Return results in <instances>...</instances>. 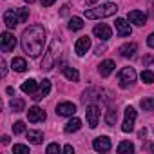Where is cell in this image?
<instances>
[{
  "label": "cell",
  "instance_id": "obj_1",
  "mask_svg": "<svg viewBox=\"0 0 154 154\" xmlns=\"http://www.w3.org/2000/svg\"><path fill=\"white\" fill-rule=\"evenodd\" d=\"M20 44H22V49H24L26 54H29L31 58H36L44 51V45H45V31H44V27L42 26H29L22 33Z\"/></svg>",
  "mask_w": 154,
  "mask_h": 154
},
{
  "label": "cell",
  "instance_id": "obj_2",
  "mask_svg": "<svg viewBox=\"0 0 154 154\" xmlns=\"http://www.w3.org/2000/svg\"><path fill=\"white\" fill-rule=\"evenodd\" d=\"M116 11H118V6L107 2V4H102L94 9H85V17L91 20H100V18H107V17L116 15Z\"/></svg>",
  "mask_w": 154,
  "mask_h": 154
},
{
  "label": "cell",
  "instance_id": "obj_3",
  "mask_svg": "<svg viewBox=\"0 0 154 154\" xmlns=\"http://www.w3.org/2000/svg\"><path fill=\"white\" fill-rule=\"evenodd\" d=\"M56 60H58V42L54 40V42H51V45H49L44 60H42V69L44 71H51L54 67V62Z\"/></svg>",
  "mask_w": 154,
  "mask_h": 154
},
{
  "label": "cell",
  "instance_id": "obj_4",
  "mask_svg": "<svg viewBox=\"0 0 154 154\" xmlns=\"http://www.w3.org/2000/svg\"><path fill=\"white\" fill-rule=\"evenodd\" d=\"M134 80H136V71H134L132 67H123V69L120 71V74H118L120 87H123V89L129 87V85H132Z\"/></svg>",
  "mask_w": 154,
  "mask_h": 154
},
{
  "label": "cell",
  "instance_id": "obj_5",
  "mask_svg": "<svg viewBox=\"0 0 154 154\" xmlns=\"http://www.w3.org/2000/svg\"><path fill=\"white\" fill-rule=\"evenodd\" d=\"M136 116L138 112L134 111V107H125V118H123V125H122V131L123 132H131L134 129V122H136Z\"/></svg>",
  "mask_w": 154,
  "mask_h": 154
},
{
  "label": "cell",
  "instance_id": "obj_6",
  "mask_svg": "<svg viewBox=\"0 0 154 154\" xmlns=\"http://www.w3.org/2000/svg\"><path fill=\"white\" fill-rule=\"evenodd\" d=\"M0 44H2V51L4 53H11L15 49V45H17V38L9 31H4L2 36H0Z\"/></svg>",
  "mask_w": 154,
  "mask_h": 154
},
{
  "label": "cell",
  "instance_id": "obj_7",
  "mask_svg": "<svg viewBox=\"0 0 154 154\" xmlns=\"http://www.w3.org/2000/svg\"><path fill=\"white\" fill-rule=\"evenodd\" d=\"M4 24L8 29H15L20 24V17H18V9H8L4 13Z\"/></svg>",
  "mask_w": 154,
  "mask_h": 154
},
{
  "label": "cell",
  "instance_id": "obj_8",
  "mask_svg": "<svg viewBox=\"0 0 154 154\" xmlns=\"http://www.w3.org/2000/svg\"><path fill=\"white\" fill-rule=\"evenodd\" d=\"M85 116H87V123L91 129H96L98 127V120H100V107L98 105H89L87 111H85Z\"/></svg>",
  "mask_w": 154,
  "mask_h": 154
},
{
  "label": "cell",
  "instance_id": "obj_9",
  "mask_svg": "<svg viewBox=\"0 0 154 154\" xmlns=\"http://www.w3.org/2000/svg\"><path fill=\"white\" fill-rule=\"evenodd\" d=\"M127 20H129L131 24H136V26H145V22H147V15H145L143 11H140V9H132V11H129Z\"/></svg>",
  "mask_w": 154,
  "mask_h": 154
},
{
  "label": "cell",
  "instance_id": "obj_10",
  "mask_svg": "<svg viewBox=\"0 0 154 154\" xmlns=\"http://www.w3.org/2000/svg\"><path fill=\"white\" fill-rule=\"evenodd\" d=\"M76 112V105L72 102H62L56 105V114L58 116H72Z\"/></svg>",
  "mask_w": 154,
  "mask_h": 154
},
{
  "label": "cell",
  "instance_id": "obj_11",
  "mask_svg": "<svg viewBox=\"0 0 154 154\" xmlns=\"http://www.w3.org/2000/svg\"><path fill=\"white\" fill-rule=\"evenodd\" d=\"M89 49H91V38L89 36H82V38H78V42L74 44V51H76L78 56H84Z\"/></svg>",
  "mask_w": 154,
  "mask_h": 154
},
{
  "label": "cell",
  "instance_id": "obj_12",
  "mask_svg": "<svg viewBox=\"0 0 154 154\" xmlns=\"http://www.w3.org/2000/svg\"><path fill=\"white\" fill-rule=\"evenodd\" d=\"M93 149L96 152H107V150H111V140L107 136H98L93 141Z\"/></svg>",
  "mask_w": 154,
  "mask_h": 154
},
{
  "label": "cell",
  "instance_id": "obj_13",
  "mask_svg": "<svg viewBox=\"0 0 154 154\" xmlns=\"http://www.w3.org/2000/svg\"><path fill=\"white\" fill-rule=\"evenodd\" d=\"M93 33H94V36H98L100 40H109L111 35H112V31H111V27H109L107 24H98V26H94Z\"/></svg>",
  "mask_w": 154,
  "mask_h": 154
},
{
  "label": "cell",
  "instance_id": "obj_14",
  "mask_svg": "<svg viewBox=\"0 0 154 154\" xmlns=\"http://www.w3.org/2000/svg\"><path fill=\"white\" fill-rule=\"evenodd\" d=\"M27 120L31 123H38V122H44L45 120V111H42L40 107H31L27 111Z\"/></svg>",
  "mask_w": 154,
  "mask_h": 154
},
{
  "label": "cell",
  "instance_id": "obj_15",
  "mask_svg": "<svg viewBox=\"0 0 154 154\" xmlns=\"http://www.w3.org/2000/svg\"><path fill=\"white\" fill-rule=\"evenodd\" d=\"M116 33L120 35V36H129L131 33H132V29H131V24H127V20H123V18H116Z\"/></svg>",
  "mask_w": 154,
  "mask_h": 154
},
{
  "label": "cell",
  "instance_id": "obj_16",
  "mask_svg": "<svg viewBox=\"0 0 154 154\" xmlns=\"http://www.w3.org/2000/svg\"><path fill=\"white\" fill-rule=\"evenodd\" d=\"M51 93V82L49 80H44L42 84H40V91L38 93H33V100L35 102H40L44 96H47Z\"/></svg>",
  "mask_w": 154,
  "mask_h": 154
},
{
  "label": "cell",
  "instance_id": "obj_17",
  "mask_svg": "<svg viewBox=\"0 0 154 154\" xmlns=\"http://www.w3.org/2000/svg\"><path fill=\"white\" fill-rule=\"evenodd\" d=\"M114 67H116V65H114V62H112V60H103V62L98 65V72L105 78V76H109V74L114 71Z\"/></svg>",
  "mask_w": 154,
  "mask_h": 154
},
{
  "label": "cell",
  "instance_id": "obj_18",
  "mask_svg": "<svg viewBox=\"0 0 154 154\" xmlns=\"http://www.w3.org/2000/svg\"><path fill=\"white\" fill-rule=\"evenodd\" d=\"M136 49H138V45L132 42V44H123L122 47H120V54L123 56V58H132L134 56V53H136Z\"/></svg>",
  "mask_w": 154,
  "mask_h": 154
},
{
  "label": "cell",
  "instance_id": "obj_19",
  "mask_svg": "<svg viewBox=\"0 0 154 154\" xmlns=\"http://www.w3.org/2000/svg\"><path fill=\"white\" fill-rule=\"evenodd\" d=\"M62 71H63V74H65V78H67V80H71V82H78V80H80V72L76 71L74 67L63 65V67H62Z\"/></svg>",
  "mask_w": 154,
  "mask_h": 154
},
{
  "label": "cell",
  "instance_id": "obj_20",
  "mask_svg": "<svg viewBox=\"0 0 154 154\" xmlns=\"http://www.w3.org/2000/svg\"><path fill=\"white\" fill-rule=\"evenodd\" d=\"M80 127H82V120H80V118H71V120L67 122V125L63 127V131H65L67 134H71V132L80 131Z\"/></svg>",
  "mask_w": 154,
  "mask_h": 154
},
{
  "label": "cell",
  "instance_id": "obj_21",
  "mask_svg": "<svg viewBox=\"0 0 154 154\" xmlns=\"http://www.w3.org/2000/svg\"><path fill=\"white\" fill-rule=\"evenodd\" d=\"M36 87H38V84H36V80H26L24 84H22V91L26 93V94H33V93H36Z\"/></svg>",
  "mask_w": 154,
  "mask_h": 154
},
{
  "label": "cell",
  "instance_id": "obj_22",
  "mask_svg": "<svg viewBox=\"0 0 154 154\" xmlns=\"http://www.w3.org/2000/svg\"><path fill=\"white\" fill-rule=\"evenodd\" d=\"M27 140H29L33 145H40L42 140H44V134H42V131H29V132H27Z\"/></svg>",
  "mask_w": 154,
  "mask_h": 154
},
{
  "label": "cell",
  "instance_id": "obj_23",
  "mask_svg": "<svg viewBox=\"0 0 154 154\" xmlns=\"http://www.w3.org/2000/svg\"><path fill=\"white\" fill-rule=\"evenodd\" d=\"M11 67H13V71H17V72H24V71L27 69V63H26L24 58H13Z\"/></svg>",
  "mask_w": 154,
  "mask_h": 154
},
{
  "label": "cell",
  "instance_id": "obj_24",
  "mask_svg": "<svg viewBox=\"0 0 154 154\" xmlns=\"http://www.w3.org/2000/svg\"><path fill=\"white\" fill-rule=\"evenodd\" d=\"M67 27H69L71 31H80V29L84 27V20H82L80 17H72V18L69 20V24H67Z\"/></svg>",
  "mask_w": 154,
  "mask_h": 154
},
{
  "label": "cell",
  "instance_id": "obj_25",
  "mask_svg": "<svg viewBox=\"0 0 154 154\" xmlns=\"http://www.w3.org/2000/svg\"><path fill=\"white\" fill-rule=\"evenodd\" d=\"M9 105H11V109H13L15 112H22L24 107H26V102H24L22 98H13V100L9 102Z\"/></svg>",
  "mask_w": 154,
  "mask_h": 154
},
{
  "label": "cell",
  "instance_id": "obj_26",
  "mask_svg": "<svg viewBox=\"0 0 154 154\" xmlns=\"http://www.w3.org/2000/svg\"><path fill=\"white\" fill-rule=\"evenodd\" d=\"M116 118H118L116 111L114 109H107V112H105V123L112 127V125H116Z\"/></svg>",
  "mask_w": 154,
  "mask_h": 154
},
{
  "label": "cell",
  "instance_id": "obj_27",
  "mask_svg": "<svg viewBox=\"0 0 154 154\" xmlns=\"http://www.w3.org/2000/svg\"><path fill=\"white\" fill-rule=\"evenodd\" d=\"M116 150H118L120 154H123V152H129V154H131V152H134V145H132L131 141H122Z\"/></svg>",
  "mask_w": 154,
  "mask_h": 154
},
{
  "label": "cell",
  "instance_id": "obj_28",
  "mask_svg": "<svg viewBox=\"0 0 154 154\" xmlns=\"http://www.w3.org/2000/svg\"><path fill=\"white\" fill-rule=\"evenodd\" d=\"M140 78L143 80V84H154V72L149 71V69H145V71L140 74Z\"/></svg>",
  "mask_w": 154,
  "mask_h": 154
},
{
  "label": "cell",
  "instance_id": "obj_29",
  "mask_svg": "<svg viewBox=\"0 0 154 154\" xmlns=\"http://www.w3.org/2000/svg\"><path fill=\"white\" fill-rule=\"evenodd\" d=\"M140 105L143 111H154V98H143L140 102Z\"/></svg>",
  "mask_w": 154,
  "mask_h": 154
},
{
  "label": "cell",
  "instance_id": "obj_30",
  "mask_svg": "<svg viewBox=\"0 0 154 154\" xmlns=\"http://www.w3.org/2000/svg\"><path fill=\"white\" fill-rule=\"evenodd\" d=\"M60 150H62V147H60L58 143H49V145H47V149H45V152H47V154H58Z\"/></svg>",
  "mask_w": 154,
  "mask_h": 154
},
{
  "label": "cell",
  "instance_id": "obj_31",
  "mask_svg": "<svg viewBox=\"0 0 154 154\" xmlns=\"http://www.w3.org/2000/svg\"><path fill=\"white\" fill-rule=\"evenodd\" d=\"M13 132H15V134H22V132H26V123H24V122H17V123L13 125Z\"/></svg>",
  "mask_w": 154,
  "mask_h": 154
},
{
  "label": "cell",
  "instance_id": "obj_32",
  "mask_svg": "<svg viewBox=\"0 0 154 154\" xmlns=\"http://www.w3.org/2000/svg\"><path fill=\"white\" fill-rule=\"evenodd\" d=\"M13 152L15 154H29V147H26V145H15Z\"/></svg>",
  "mask_w": 154,
  "mask_h": 154
},
{
  "label": "cell",
  "instance_id": "obj_33",
  "mask_svg": "<svg viewBox=\"0 0 154 154\" xmlns=\"http://www.w3.org/2000/svg\"><path fill=\"white\" fill-rule=\"evenodd\" d=\"M18 17H20V24H24V22L27 20V17H29V9L20 8V9H18Z\"/></svg>",
  "mask_w": 154,
  "mask_h": 154
},
{
  "label": "cell",
  "instance_id": "obj_34",
  "mask_svg": "<svg viewBox=\"0 0 154 154\" xmlns=\"http://www.w3.org/2000/svg\"><path fill=\"white\" fill-rule=\"evenodd\" d=\"M147 44H149V47H152V49H154V33H150V35H149Z\"/></svg>",
  "mask_w": 154,
  "mask_h": 154
},
{
  "label": "cell",
  "instance_id": "obj_35",
  "mask_svg": "<svg viewBox=\"0 0 154 154\" xmlns=\"http://www.w3.org/2000/svg\"><path fill=\"white\" fill-rule=\"evenodd\" d=\"M40 2H42L44 8H49V6H53V4L56 2V0H40Z\"/></svg>",
  "mask_w": 154,
  "mask_h": 154
},
{
  "label": "cell",
  "instance_id": "obj_36",
  "mask_svg": "<svg viewBox=\"0 0 154 154\" xmlns=\"http://www.w3.org/2000/svg\"><path fill=\"white\" fill-rule=\"evenodd\" d=\"M63 152H65V154H72V152H74L72 145H65V147H63Z\"/></svg>",
  "mask_w": 154,
  "mask_h": 154
},
{
  "label": "cell",
  "instance_id": "obj_37",
  "mask_svg": "<svg viewBox=\"0 0 154 154\" xmlns=\"http://www.w3.org/2000/svg\"><path fill=\"white\" fill-rule=\"evenodd\" d=\"M0 65H2V76H6V72H8V69H6V60L2 58L0 60Z\"/></svg>",
  "mask_w": 154,
  "mask_h": 154
},
{
  "label": "cell",
  "instance_id": "obj_38",
  "mask_svg": "<svg viewBox=\"0 0 154 154\" xmlns=\"http://www.w3.org/2000/svg\"><path fill=\"white\" fill-rule=\"evenodd\" d=\"M2 143L8 145V143H9V136H2Z\"/></svg>",
  "mask_w": 154,
  "mask_h": 154
},
{
  "label": "cell",
  "instance_id": "obj_39",
  "mask_svg": "<svg viewBox=\"0 0 154 154\" xmlns=\"http://www.w3.org/2000/svg\"><path fill=\"white\" fill-rule=\"evenodd\" d=\"M143 136H147V129H141L140 131V138H143Z\"/></svg>",
  "mask_w": 154,
  "mask_h": 154
},
{
  "label": "cell",
  "instance_id": "obj_40",
  "mask_svg": "<svg viewBox=\"0 0 154 154\" xmlns=\"http://www.w3.org/2000/svg\"><path fill=\"white\" fill-rule=\"evenodd\" d=\"M6 93H8V94H13V93H15V89H13V87H8V89H6Z\"/></svg>",
  "mask_w": 154,
  "mask_h": 154
},
{
  "label": "cell",
  "instance_id": "obj_41",
  "mask_svg": "<svg viewBox=\"0 0 154 154\" xmlns=\"http://www.w3.org/2000/svg\"><path fill=\"white\" fill-rule=\"evenodd\" d=\"M67 9H69V8H67V6H63V8H62V15H67Z\"/></svg>",
  "mask_w": 154,
  "mask_h": 154
},
{
  "label": "cell",
  "instance_id": "obj_42",
  "mask_svg": "<svg viewBox=\"0 0 154 154\" xmlns=\"http://www.w3.org/2000/svg\"><path fill=\"white\" fill-rule=\"evenodd\" d=\"M87 4H89V6H94V4H96V0H87Z\"/></svg>",
  "mask_w": 154,
  "mask_h": 154
},
{
  "label": "cell",
  "instance_id": "obj_43",
  "mask_svg": "<svg viewBox=\"0 0 154 154\" xmlns=\"http://www.w3.org/2000/svg\"><path fill=\"white\" fill-rule=\"evenodd\" d=\"M26 2H29V4H31V2H35V0H26Z\"/></svg>",
  "mask_w": 154,
  "mask_h": 154
}]
</instances>
